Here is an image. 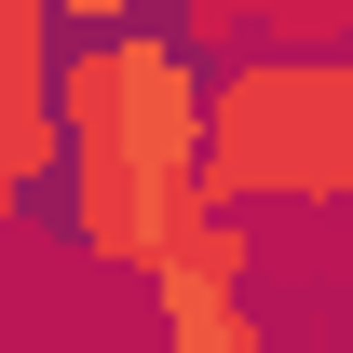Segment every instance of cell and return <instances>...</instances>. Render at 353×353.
<instances>
[{
  "label": "cell",
  "mask_w": 353,
  "mask_h": 353,
  "mask_svg": "<svg viewBox=\"0 0 353 353\" xmlns=\"http://www.w3.org/2000/svg\"><path fill=\"white\" fill-rule=\"evenodd\" d=\"M190 150H204V68L163 41V14L54 28V190L95 272L163 259V231L190 218Z\"/></svg>",
  "instance_id": "cell-1"
},
{
  "label": "cell",
  "mask_w": 353,
  "mask_h": 353,
  "mask_svg": "<svg viewBox=\"0 0 353 353\" xmlns=\"http://www.w3.org/2000/svg\"><path fill=\"white\" fill-rule=\"evenodd\" d=\"M353 204V54H231L204 68V150H190V218H340Z\"/></svg>",
  "instance_id": "cell-2"
},
{
  "label": "cell",
  "mask_w": 353,
  "mask_h": 353,
  "mask_svg": "<svg viewBox=\"0 0 353 353\" xmlns=\"http://www.w3.org/2000/svg\"><path fill=\"white\" fill-rule=\"evenodd\" d=\"M245 272H259V231H231V218H176L163 259H150V299H245Z\"/></svg>",
  "instance_id": "cell-3"
},
{
  "label": "cell",
  "mask_w": 353,
  "mask_h": 353,
  "mask_svg": "<svg viewBox=\"0 0 353 353\" xmlns=\"http://www.w3.org/2000/svg\"><path fill=\"white\" fill-rule=\"evenodd\" d=\"M0 218H14V190H0Z\"/></svg>",
  "instance_id": "cell-4"
},
{
  "label": "cell",
  "mask_w": 353,
  "mask_h": 353,
  "mask_svg": "<svg viewBox=\"0 0 353 353\" xmlns=\"http://www.w3.org/2000/svg\"><path fill=\"white\" fill-rule=\"evenodd\" d=\"M259 353H285V340H259Z\"/></svg>",
  "instance_id": "cell-5"
}]
</instances>
